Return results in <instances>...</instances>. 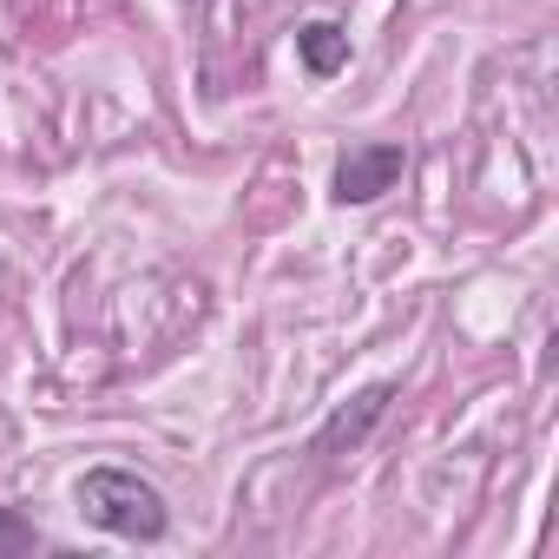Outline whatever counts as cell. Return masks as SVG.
Here are the masks:
<instances>
[{
	"label": "cell",
	"instance_id": "obj_1",
	"mask_svg": "<svg viewBox=\"0 0 559 559\" xmlns=\"http://www.w3.org/2000/svg\"><path fill=\"white\" fill-rule=\"evenodd\" d=\"M73 500L99 533H119V539H165V520H171L165 493L132 467H86Z\"/></svg>",
	"mask_w": 559,
	"mask_h": 559
},
{
	"label": "cell",
	"instance_id": "obj_2",
	"mask_svg": "<svg viewBox=\"0 0 559 559\" xmlns=\"http://www.w3.org/2000/svg\"><path fill=\"white\" fill-rule=\"evenodd\" d=\"M408 171V152L402 145H356V152H343L336 158V178H330V191H336V204H376L382 191H395V178Z\"/></svg>",
	"mask_w": 559,
	"mask_h": 559
},
{
	"label": "cell",
	"instance_id": "obj_5",
	"mask_svg": "<svg viewBox=\"0 0 559 559\" xmlns=\"http://www.w3.org/2000/svg\"><path fill=\"white\" fill-rule=\"evenodd\" d=\"M27 546H40V533H34L14 507H0V552H27Z\"/></svg>",
	"mask_w": 559,
	"mask_h": 559
},
{
	"label": "cell",
	"instance_id": "obj_3",
	"mask_svg": "<svg viewBox=\"0 0 559 559\" xmlns=\"http://www.w3.org/2000/svg\"><path fill=\"white\" fill-rule=\"evenodd\" d=\"M389 395H395V389H389V382H376V389H362L356 402H343V408L330 415V428L317 435V454H343V448H356V441L389 415Z\"/></svg>",
	"mask_w": 559,
	"mask_h": 559
},
{
	"label": "cell",
	"instance_id": "obj_4",
	"mask_svg": "<svg viewBox=\"0 0 559 559\" xmlns=\"http://www.w3.org/2000/svg\"><path fill=\"white\" fill-rule=\"evenodd\" d=\"M297 53H304V67L317 80H330V73L349 67V34L336 21H310V27H297Z\"/></svg>",
	"mask_w": 559,
	"mask_h": 559
}]
</instances>
